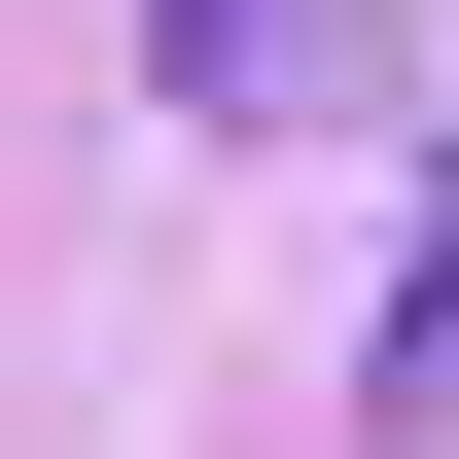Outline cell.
Instances as JSON below:
<instances>
[{"label": "cell", "instance_id": "1", "mask_svg": "<svg viewBox=\"0 0 459 459\" xmlns=\"http://www.w3.org/2000/svg\"><path fill=\"white\" fill-rule=\"evenodd\" d=\"M142 71H177L212 142H283V107H353V0H142Z\"/></svg>", "mask_w": 459, "mask_h": 459}, {"label": "cell", "instance_id": "2", "mask_svg": "<svg viewBox=\"0 0 459 459\" xmlns=\"http://www.w3.org/2000/svg\"><path fill=\"white\" fill-rule=\"evenodd\" d=\"M389 424H459V177H424V283H389V353H353Z\"/></svg>", "mask_w": 459, "mask_h": 459}]
</instances>
